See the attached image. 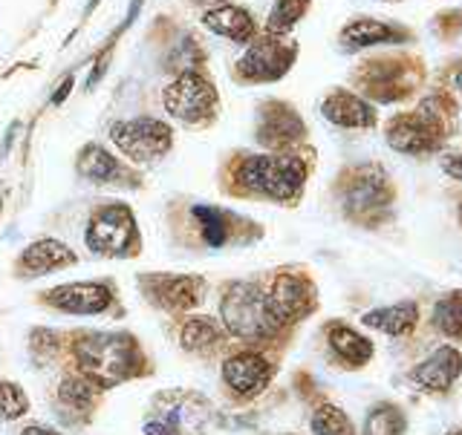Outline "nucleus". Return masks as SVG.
<instances>
[{"label": "nucleus", "mask_w": 462, "mask_h": 435, "mask_svg": "<svg viewBox=\"0 0 462 435\" xmlns=\"http://www.w3.org/2000/svg\"><path fill=\"white\" fill-rule=\"evenodd\" d=\"M23 435H58V432H52V430H47V427H26Z\"/></svg>", "instance_id": "473e14b6"}, {"label": "nucleus", "mask_w": 462, "mask_h": 435, "mask_svg": "<svg viewBox=\"0 0 462 435\" xmlns=\"http://www.w3.org/2000/svg\"><path fill=\"white\" fill-rule=\"evenodd\" d=\"M202 23H206L211 32L231 38V41H252V35H254L252 14L237 6H217V9L206 12Z\"/></svg>", "instance_id": "dca6fc26"}, {"label": "nucleus", "mask_w": 462, "mask_h": 435, "mask_svg": "<svg viewBox=\"0 0 462 435\" xmlns=\"http://www.w3.org/2000/svg\"><path fill=\"white\" fill-rule=\"evenodd\" d=\"M433 321H437V326L448 338H459L462 335V292L442 297L437 303V309H433Z\"/></svg>", "instance_id": "393cba45"}, {"label": "nucleus", "mask_w": 462, "mask_h": 435, "mask_svg": "<svg viewBox=\"0 0 462 435\" xmlns=\"http://www.w3.org/2000/svg\"><path fill=\"white\" fill-rule=\"evenodd\" d=\"M29 410V401L21 386L14 384H0V418H21Z\"/></svg>", "instance_id": "c85d7f7f"}, {"label": "nucleus", "mask_w": 462, "mask_h": 435, "mask_svg": "<svg viewBox=\"0 0 462 435\" xmlns=\"http://www.w3.org/2000/svg\"><path fill=\"white\" fill-rule=\"evenodd\" d=\"M416 303H399V306H390V309H375L365 314V323L384 331V335H404L416 326Z\"/></svg>", "instance_id": "6ab92c4d"}, {"label": "nucleus", "mask_w": 462, "mask_h": 435, "mask_svg": "<svg viewBox=\"0 0 462 435\" xmlns=\"http://www.w3.org/2000/svg\"><path fill=\"white\" fill-rule=\"evenodd\" d=\"M113 141L119 150L130 156L134 162H153L171 150L173 133L171 127L156 119H134V122H116L110 127Z\"/></svg>", "instance_id": "39448f33"}, {"label": "nucleus", "mask_w": 462, "mask_h": 435, "mask_svg": "<svg viewBox=\"0 0 462 435\" xmlns=\"http://www.w3.org/2000/svg\"><path fill=\"white\" fill-rule=\"evenodd\" d=\"M448 435H462V432H459V430H454V432H448Z\"/></svg>", "instance_id": "e433bc0d"}, {"label": "nucleus", "mask_w": 462, "mask_h": 435, "mask_svg": "<svg viewBox=\"0 0 462 435\" xmlns=\"http://www.w3.org/2000/svg\"><path fill=\"white\" fill-rule=\"evenodd\" d=\"M194 216L202 222V234L211 245H223L226 242V222H223V213L214 211V208H206V205H197L194 208Z\"/></svg>", "instance_id": "cd10ccee"}, {"label": "nucleus", "mask_w": 462, "mask_h": 435, "mask_svg": "<svg viewBox=\"0 0 462 435\" xmlns=\"http://www.w3.org/2000/svg\"><path fill=\"white\" fill-rule=\"evenodd\" d=\"M312 432L315 435H353V424L338 407H321L312 415Z\"/></svg>", "instance_id": "bb28decb"}, {"label": "nucleus", "mask_w": 462, "mask_h": 435, "mask_svg": "<svg viewBox=\"0 0 462 435\" xmlns=\"http://www.w3.org/2000/svg\"><path fill=\"white\" fill-rule=\"evenodd\" d=\"M442 168L445 173H451L454 179H462V153H448L442 159Z\"/></svg>", "instance_id": "7c9ffc66"}, {"label": "nucleus", "mask_w": 462, "mask_h": 435, "mask_svg": "<svg viewBox=\"0 0 462 435\" xmlns=\"http://www.w3.org/2000/svg\"><path fill=\"white\" fill-rule=\"evenodd\" d=\"M79 170L84 173L87 179H93V182H113V179L122 177L119 162H116V159L105 148H98V144H90V148L81 150Z\"/></svg>", "instance_id": "4be33fe9"}, {"label": "nucleus", "mask_w": 462, "mask_h": 435, "mask_svg": "<svg viewBox=\"0 0 462 435\" xmlns=\"http://www.w3.org/2000/svg\"><path fill=\"white\" fill-rule=\"evenodd\" d=\"M329 343L332 349H336V355L341 360H346L350 367H361L367 364L370 355H373V346L367 338H361L358 331L346 329V326H332L329 329Z\"/></svg>", "instance_id": "aec40b11"}, {"label": "nucleus", "mask_w": 462, "mask_h": 435, "mask_svg": "<svg viewBox=\"0 0 462 435\" xmlns=\"http://www.w3.org/2000/svg\"><path fill=\"white\" fill-rule=\"evenodd\" d=\"M387 199V179L379 168H358L344 187V202L350 211L379 208Z\"/></svg>", "instance_id": "ddd939ff"}, {"label": "nucleus", "mask_w": 462, "mask_h": 435, "mask_svg": "<svg viewBox=\"0 0 462 435\" xmlns=\"http://www.w3.org/2000/svg\"><path fill=\"white\" fill-rule=\"evenodd\" d=\"M81 372L96 384H116L134 364V343L116 335H87L76 346Z\"/></svg>", "instance_id": "7ed1b4c3"}, {"label": "nucleus", "mask_w": 462, "mask_h": 435, "mask_svg": "<svg viewBox=\"0 0 462 435\" xmlns=\"http://www.w3.org/2000/svg\"><path fill=\"white\" fill-rule=\"evenodd\" d=\"M459 375H462V355L454 346H442L439 352H433L425 364H419L411 372V378L413 384L422 386L425 393H445Z\"/></svg>", "instance_id": "9d476101"}, {"label": "nucleus", "mask_w": 462, "mask_h": 435, "mask_svg": "<svg viewBox=\"0 0 462 435\" xmlns=\"http://www.w3.org/2000/svg\"><path fill=\"white\" fill-rule=\"evenodd\" d=\"M433 110H437V98H428L419 104L416 113L396 115V119L387 124L390 148L399 153H411V156L437 150L445 127H442V115Z\"/></svg>", "instance_id": "20e7f679"}, {"label": "nucleus", "mask_w": 462, "mask_h": 435, "mask_svg": "<svg viewBox=\"0 0 462 435\" xmlns=\"http://www.w3.org/2000/svg\"><path fill=\"white\" fill-rule=\"evenodd\" d=\"M72 263H76V254H72L64 242H55V240H41L35 245H29L21 257V266L32 274H47L61 266H72Z\"/></svg>", "instance_id": "2eb2a0df"}, {"label": "nucleus", "mask_w": 462, "mask_h": 435, "mask_svg": "<svg viewBox=\"0 0 462 435\" xmlns=\"http://www.w3.org/2000/svg\"><path fill=\"white\" fill-rule=\"evenodd\" d=\"M399 32L393 26H387L382 21H373V18H358L353 23H346L341 29V41L346 50H365L373 47V43H384V41H393Z\"/></svg>", "instance_id": "a211bd4d"}, {"label": "nucleus", "mask_w": 462, "mask_h": 435, "mask_svg": "<svg viewBox=\"0 0 462 435\" xmlns=\"http://www.w3.org/2000/svg\"><path fill=\"white\" fill-rule=\"evenodd\" d=\"M223 323L240 340H269L283 326L266 292L254 283H231L220 303Z\"/></svg>", "instance_id": "f257e3e1"}, {"label": "nucleus", "mask_w": 462, "mask_h": 435, "mask_svg": "<svg viewBox=\"0 0 462 435\" xmlns=\"http://www.w3.org/2000/svg\"><path fill=\"white\" fill-rule=\"evenodd\" d=\"M162 101L173 119L197 124L206 119V115H211V110L217 104V90L211 86V81L197 76V72H185V76L168 84Z\"/></svg>", "instance_id": "0eeeda50"}, {"label": "nucleus", "mask_w": 462, "mask_h": 435, "mask_svg": "<svg viewBox=\"0 0 462 435\" xmlns=\"http://www.w3.org/2000/svg\"><path fill=\"white\" fill-rule=\"evenodd\" d=\"M303 179L307 168L295 156H249L237 165V182L245 191L278 202H292L300 194Z\"/></svg>", "instance_id": "f03ea898"}, {"label": "nucleus", "mask_w": 462, "mask_h": 435, "mask_svg": "<svg viewBox=\"0 0 462 435\" xmlns=\"http://www.w3.org/2000/svg\"><path fill=\"white\" fill-rule=\"evenodd\" d=\"M134 234H136L134 213H130L127 205L113 202V205H105L90 220V228H87V245H90L96 254L119 257V254L130 251Z\"/></svg>", "instance_id": "423d86ee"}, {"label": "nucleus", "mask_w": 462, "mask_h": 435, "mask_svg": "<svg viewBox=\"0 0 462 435\" xmlns=\"http://www.w3.org/2000/svg\"><path fill=\"white\" fill-rule=\"evenodd\" d=\"M93 393H96V386L84 378H69L61 386V398L67 403H76V407H87V403L93 401Z\"/></svg>", "instance_id": "c756f323"}, {"label": "nucleus", "mask_w": 462, "mask_h": 435, "mask_svg": "<svg viewBox=\"0 0 462 435\" xmlns=\"http://www.w3.org/2000/svg\"><path fill=\"white\" fill-rule=\"evenodd\" d=\"M454 81H457V86H459V90H462V69L457 72V78H454Z\"/></svg>", "instance_id": "c9c22d12"}, {"label": "nucleus", "mask_w": 462, "mask_h": 435, "mask_svg": "<svg viewBox=\"0 0 462 435\" xmlns=\"http://www.w3.org/2000/svg\"><path fill=\"white\" fill-rule=\"evenodd\" d=\"M292 61H295V47L281 41H257L245 50L237 69L249 81H274L292 67Z\"/></svg>", "instance_id": "6e6552de"}, {"label": "nucleus", "mask_w": 462, "mask_h": 435, "mask_svg": "<svg viewBox=\"0 0 462 435\" xmlns=\"http://www.w3.org/2000/svg\"><path fill=\"white\" fill-rule=\"evenodd\" d=\"M459 220H462V208H459Z\"/></svg>", "instance_id": "4c0bfd02"}, {"label": "nucleus", "mask_w": 462, "mask_h": 435, "mask_svg": "<svg viewBox=\"0 0 462 435\" xmlns=\"http://www.w3.org/2000/svg\"><path fill=\"white\" fill-rule=\"evenodd\" d=\"M69 86H72V76H67L64 86H61V90H58V93H55V98H52V101H55V104H61V101L67 98V93H69Z\"/></svg>", "instance_id": "2f4dec72"}, {"label": "nucleus", "mask_w": 462, "mask_h": 435, "mask_svg": "<svg viewBox=\"0 0 462 435\" xmlns=\"http://www.w3.org/2000/svg\"><path fill=\"white\" fill-rule=\"evenodd\" d=\"M148 432H151V435H173V432H171L168 427H162V424H148Z\"/></svg>", "instance_id": "72a5a7b5"}, {"label": "nucleus", "mask_w": 462, "mask_h": 435, "mask_svg": "<svg viewBox=\"0 0 462 435\" xmlns=\"http://www.w3.org/2000/svg\"><path fill=\"white\" fill-rule=\"evenodd\" d=\"M197 4H226V0H197Z\"/></svg>", "instance_id": "f704fd0d"}, {"label": "nucleus", "mask_w": 462, "mask_h": 435, "mask_svg": "<svg viewBox=\"0 0 462 435\" xmlns=\"http://www.w3.org/2000/svg\"><path fill=\"white\" fill-rule=\"evenodd\" d=\"M365 435H404V415L396 407H375L365 424Z\"/></svg>", "instance_id": "a878e982"}, {"label": "nucleus", "mask_w": 462, "mask_h": 435, "mask_svg": "<svg viewBox=\"0 0 462 435\" xmlns=\"http://www.w3.org/2000/svg\"><path fill=\"white\" fill-rule=\"evenodd\" d=\"M223 329L217 326L211 317H191L182 326V346L185 349H208V346L220 343Z\"/></svg>", "instance_id": "5701e85b"}, {"label": "nucleus", "mask_w": 462, "mask_h": 435, "mask_svg": "<svg viewBox=\"0 0 462 435\" xmlns=\"http://www.w3.org/2000/svg\"><path fill=\"white\" fill-rule=\"evenodd\" d=\"M307 6H310V0H278L274 9L269 12L266 29H269L272 35L289 32V29H292L300 21V14L307 12Z\"/></svg>", "instance_id": "b1692460"}, {"label": "nucleus", "mask_w": 462, "mask_h": 435, "mask_svg": "<svg viewBox=\"0 0 462 435\" xmlns=\"http://www.w3.org/2000/svg\"><path fill=\"white\" fill-rule=\"evenodd\" d=\"M324 119H329L338 127H373L375 113L367 101H361L353 93H332L321 104Z\"/></svg>", "instance_id": "4468645a"}, {"label": "nucleus", "mask_w": 462, "mask_h": 435, "mask_svg": "<svg viewBox=\"0 0 462 435\" xmlns=\"http://www.w3.org/2000/svg\"><path fill=\"white\" fill-rule=\"evenodd\" d=\"M47 300L64 312L96 314V312L107 309L110 292H107V285H101V283H72V285L52 288V292L47 295Z\"/></svg>", "instance_id": "f8f14e48"}, {"label": "nucleus", "mask_w": 462, "mask_h": 435, "mask_svg": "<svg viewBox=\"0 0 462 435\" xmlns=\"http://www.w3.org/2000/svg\"><path fill=\"white\" fill-rule=\"evenodd\" d=\"M202 288H206V283L199 277H168L159 285V297L171 309H191L202 300Z\"/></svg>", "instance_id": "412c9836"}, {"label": "nucleus", "mask_w": 462, "mask_h": 435, "mask_svg": "<svg viewBox=\"0 0 462 435\" xmlns=\"http://www.w3.org/2000/svg\"><path fill=\"white\" fill-rule=\"evenodd\" d=\"M303 136V124L295 115V110H289L283 104H272V113L263 115V124H260V141L272 144V148H281V144L295 141Z\"/></svg>", "instance_id": "f3484780"}, {"label": "nucleus", "mask_w": 462, "mask_h": 435, "mask_svg": "<svg viewBox=\"0 0 462 435\" xmlns=\"http://www.w3.org/2000/svg\"><path fill=\"white\" fill-rule=\"evenodd\" d=\"M269 300L283 323L298 321V317H303L312 309V285L303 277H298V274H281V277L272 283Z\"/></svg>", "instance_id": "9b49d317"}, {"label": "nucleus", "mask_w": 462, "mask_h": 435, "mask_svg": "<svg viewBox=\"0 0 462 435\" xmlns=\"http://www.w3.org/2000/svg\"><path fill=\"white\" fill-rule=\"evenodd\" d=\"M223 378L235 393L257 395V393H263V386L269 384L272 369L266 358H260L254 352H240L223 364Z\"/></svg>", "instance_id": "1a4fd4ad"}]
</instances>
